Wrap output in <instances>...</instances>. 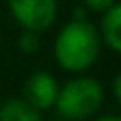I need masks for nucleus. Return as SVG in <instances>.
Returning a JSON list of instances; mask_svg holds the SVG:
<instances>
[{
  "instance_id": "1",
  "label": "nucleus",
  "mask_w": 121,
  "mask_h": 121,
  "mask_svg": "<svg viewBox=\"0 0 121 121\" xmlns=\"http://www.w3.org/2000/svg\"><path fill=\"white\" fill-rule=\"evenodd\" d=\"M100 51V36L87 19L70 21L55 38V57L62 68L70 72L87 70Z\"/></svg>"
},
{
  "instance_id": "2",
  "label": "nucleus",
  "mask_w": 121,
  "mask_h": 121,
  "mask_svg": "<svg viewBox=\"0 0 121 121\" xmlns=\"http://www.w3.org/2000/svg\"><path fill=\"white\" fill-rule=\"evenodd\" d=\"M104 100V91L96 79L79 77L64 85V89H57L55 106L57 113L68 121H81L91 117Z\"/></svg>"
},
{
  "instance_id": "3",
  "label": "nucleus",
  "mask_w": 121,
  "mask_h": 121,
  "mask_svg": "<svg viewBox=\"0 0 121 121\" xmlns=\"http://www.w3.org/2000/svg\"><path fill=\"white\" fill-rule=\"evenodd\" d=\"M9 6L15 21L32 32L47 30L57 13L55 0H9Z\"/></svg>"
},
{
  "instance_id": "4",
  "label": "nucleus",
  "mask_w": 121,
  "mask_h": 121,
  "mask_svg": "<svg viewBox=\"0 0 121 121\" xmlns=\"http://www.w3.org/2000/svg\"><path fill=\"white\" fill-rule=\"evenodd\" d=\"M55 98H57V83L49 72L38 70L26 81V100L34 108L38 111L51 108L55 104Z\"/></svg>"
},
{
  "instance_id": "5",
  "label": "nucleus",
  "mask_w": 121,
  "mask_h": 121,
  "mask_svg": "<svg viewBox=\"0 0 121 121\" xmlns=\"http://www.w3.org/2000/svg\"><path fill=\"white\" fill-rule=\"evenodd\" d=\"M0 121H40V115L28 100L13 98L0 106Z\"/></svg>"
},
{
  "instance_id": "6",
  "label": "nucleus",
  "mask_w": 121,
  "mask_h": 121,
  "mask_svg": "<svg viewBox=\"0 0 121 121\" xmlns=\"http://www.w3.org/2000/svg\"><path fill=\"white\" fill-rule=\"evenodd\" d=\"M121 9L115 2L104 11V21H102V32H104V43L115 51H121Z\"/></svg>"
},
{
  "instance_id": "7",
  "label": "nucleus",
  "mask_w": 121,
  "mask_h": 121,
  "mask_svg": "<svg viewBox=\"0 0 121 121\" xmlns=\"http://www.w3.org/2000/svg\"><path fill=\"white\" fill-rule=\"evenodd\" d=\"M19 49L23 53H34L38 49V38H36V32L32 30H26V34L19 38Z\"/></svg>"
},
{
  "instance_id": "8",
  "label": "nucleus",
  "mask_w": 121,
  "mask_h": 121,
  "mask_svg": "<svg viewBox=\"0 0 121 121\" xmlns=\"http://www.w3.org/2000/svg\"><path fill=\"white\" fill-rule=\"evenodd\" d=\"M85 2V6H89V9H94V11H106L108 6H113L117 0H83Z\"/></svg>"
},
{
  "instance_id": "9",
  "label": "nucleus",
  "mask_w": 121,
  "mask_h": 121,
  "mask_svg": "<svg viewBox=\"0 0 121 121\" xmlns=\"http://www.w3.org/2000/svg\"><path fill=\"white\" fill-rule=\"evenodd\" d=\"M119 83H121V79H119V77H117V79H115V98H117V100H121V91H119Z\"/></svg>"
},
{
  "instance_id": "10",
  "label": "nucleus",
  "mask_w": 121,
  "mask_h": 121,
  "mask_svg": "<svg viewBox=\"0 0 121 121\" xmlns=\"http://www.w3.org/2000/svg\"><path fill=\"white\" fill-rule=\"evenodd\" d=\"M98 121H121V119L115 117V115H108V117H102V119H98Z\"/></svg>"
}]
</instances>
